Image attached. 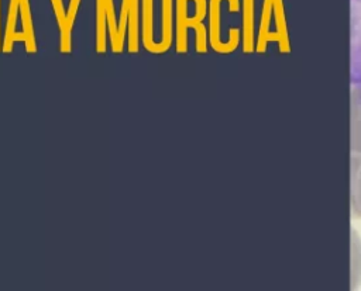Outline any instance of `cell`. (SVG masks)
Returning <instances> with one entry per match:
<instances>
[{"mask_svg": "<svg viewBox=\"0 0 361 291\" xmlns=\"http://www.w3.org/2000/svg\"><path fill=\"white\" fill-rule=\"evenodd\" d=\"M80 0H69V6L65 10L62 0H51L58 27H59V35H61V42H59V51L62 53H69L72 49L71 44V35H72V28L73 22L78 14Z\"/></svg>", "mask_w": 361, "mask_h": 291, "instance_id": "cell-1", "label": "cell"}, {"mask_svg": "<svg viewBox=\"0 0 361 291\" xmlns=\"http://www.w3.org/2000/svg\"><path fill=\"white\" fill-rule=\"evenodd\" d=\"M351 82L361 84V0H351Z\"/></svg>", "mask_w": 361, "mask_h": 291, "instance_id": "cell-2", "label": "cell"}, {"mask_svg": "<svg viewBox=\"0 0 361 291\" xmlns=\"http://www.w3.org/2000/svg\"><path fill=\"white\" fill-rule=\"evenodd\" d=\"M141 41L142 46L157 53V42L154 41V0H141Z\"/></svg>", "mask_w": 361, "mask_h": 291, "instance_id": "cell-3", "label": "cell"}, {"mask_svg": "<svg viewBox=\"0 0 361 291\" xmlns=\"http://www.w3.org/2000/svg\"><path fill=\"white\" fill-rule=\"evenodd\" d=\"M189 0H175V17H176V52L183 53L188 51V30H189V15H188Z\"/></svg>", "mask_w": 361, "mask_h": 291, "instance_id": "cell-4", "label": "cell"}, {"mask_svg": "<svg viewBox=\"0 0 361 291\" xmlns=\"http://www.w3.org/2000/svg\"><path fill=\"white\" fill-rule=\"evenodd\" d=\"M173 0H162V39L157 42V53L166 52L172 44Z\"/></svg>", "mask_w": 361, "mask_h": 291, "instance_id": "cell-5", "label": "cell"}, {"mask_svg": "<svg viewBox=\"0 0 361 291\" xmlns=\"http://www.w3.org/2000/svg\"><path fill=\"white\" fill-rule=\"evenodd\" d=\"M20 17H21V22H23L21 32H23V41L25 44V52L34 53V52H37V44H35V37H34L30 0H20Z\"/></svg>", "mask_w": 361, "mask_h": 291, "instance_id": "cell-6", "label": "cell"}, {"mask_svg": "<svg viewBox=\"0 0 361 291\" xmlns=\"http://www.w3.org/2000/svg\"><path fill=\"white\" fill-rule=\"evenodd\" d=\"M18 14H20V0H10L4 39H3V45H1V52H4V53H8L13 51V44L16 42V35H17L16 24H17Z\"/></svg>", "mask_w": 361, "mask_h": 291, "instance_id": "cell-7", "label": "cell"}, {"mask_svg": "<svg viewBox=\"0 0 361 291\" xmlns=\"http://www.w3.org/2000/svg\"><path fill=\"white\" fill-rule=\"evenodd\" d=\"M106 34H107V15L104 0H96V52H106Z\"/></svg>", "mask_w": 361, "mask_h": 291, "instance_id": "cell-8", "label": "cell"}, {"mask_svg": "<svg viewBox=\"0 0 361 291\" xmlns=\"http://www.w3.org/2000/svg\"><path fill=\"white\" fill-rule=\"evenodd\" d=\"M138 13H140V0H131L128 11V52H138Z\"/></svg>", "mask_w": 361, "mask_h": 291, "instance_id": "cell-9", "label": "cell"}, {"mask_svg": "<svg viewBox=\"0 0 361 291\" xmlns=\"http://www.w3.org/2000/svg\"><path fill=\"white\" fill-rule=\"evenodd\" d=\"M220 0H210V44L217 51H228L231 46L219 42V8Z\"/></svg>", "mask_w": 361, "mask_h": 291, "instance_id": "cell-10", "label": "cell"}, {"mask_svg": "<svg viewBox=\"0 0 361 291\" xmlns=\"http://www.w3.org/2000/svg\"><path fill=\"white\" fill-rule=\"evenodd\" d=\"M106 6V15H107V28H109V35H110V42H111V51L114 53L123 52V46L118 42V28L116 24V14H114V4L113 0H104Z\"/></svg>", "mask_w": 361, "mask_h": 291, "instance_id": "cell-11", "label": "cell"}, {"mask_svg": "<svg viewBox=\"0 0 361 291\" xmlns=\"http://www.w3.org/2000/svg\"><path fill=\"white\" fill-rule=\"evenodd\" d=\"M190 28L196 31V51L204 52L206 51V28L200 22L190 24Z\"/></svg>", "mask_w": 361, "mask_h": 291, "instance_id": "cell-12", "label": "cell"}, {"mask_svg": "<svg viewBox=\"0 0 361 291\" xmlns=\"http://www.w3.org/2000/svg\"><path fill=\"white\" fill-rule=\"evenodd\" d=\"M0 51H1V42H0Z\"/></svg>", "mask_w": 361, "mask_h": 291, "instance_id": "cell-13", "label": "cell"}]
</instances>
